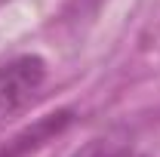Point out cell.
Masks as SVG:
<instances>
[{
    "instance_id": "obj_1",
    "label": "cell",
    "mask_w": 160,
    "mask_h": 157,
    "mask_svg": "<svg viewBox=\"0 0 160 157\" xmlns=\"http://www.w3.org/2000/svg\"><path fill=\"white\" fill-rule=\"evenodd\" d=\"M49 65L37 53H19L12 59L0 62V126L16 120L40 99L46 86Z\"/></svg>"
},
{
    "instance_id": "obj_2",
    "label": "cell",
    "mask_w": 160,
    "mask_h": 157,
    "mask_svg": "<svg viewBox=\"0 0 160 157\" xmlns=\"http://www.w3.org/2000/svg\"><path fill=\"white\" fill-rule=\"evenodd\" d=\"M68 123H71V111H56L49 117L37 120L25 133H19L16 139H9L6 145H0V157H28L31 151H37L40 145H46L52 136H59Z\"/></svg>"
},
{
    "instance_id": "obj_3",
    "label": "cell",
    "mask_w": 160,
    "mask_h": 157,
    "mask_svg": "<svg viewBox=\"0 0 160 157\" xmlns=\"http://www.w3.org/2000/svg\"><path fill=\"white\" fill-rule=\"evenodd\" d=\"M74 157H145V154L129 151V148H108L105 142H92V145H86L83 151H77Z\"/></svg>"
}]
</instances>
